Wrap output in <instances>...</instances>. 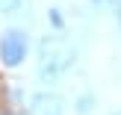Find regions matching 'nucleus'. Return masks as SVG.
<instances>
[{
  "label": "nucleus",
  "instance_id": "nucleus-7",
  "mask_svg": "<svg viewBox=\"0 0 121 115\" xmlns=\"http://www.w3.org/2000/svg\"><path fill=\"white\" fill-rule=\"evenodd\" d=\"M104 9H106V15H109L112 27H115V30H118V35H121V0H109Z\"/></svg>",
  "mask_w": 121,
  "mask_h": 115
},
{
  "label": "nucleus",
  "instance_id": "nucleus-5",
  "mask_svg": "<svg viewBox=\"0 0 121 115\" xmlns=\"http://www.w3.org/2000/svg\"><path fill=\"white\" fill-rule=\"evenodd\" d=\"M65 27H68V21H65L62 9H59V6H50V9H47V30H50V33H65Z\"/></svg>",
  "mask_w": 121,
  "mask_h": 115
},
{
  "label": "nucleus",
  "instance_id": "nucleus-8",
  "mask_svg": "<svg viewBox=\"0 0 121 115\" xmlns=\"http://www.w3.org/2000/svg\"><path fill=\"white\" fill-rule=\"evenodd\" d=\"M0 115H24V109H12V106H0Z\"/></svg>",
  "mask_w": 121,
  "mask_h": 115
},
{
  "label": "nucleus",
  "instance_id": "nucleus-10",
  "mask_svg": "<svg viewBox=\"0 0 121 115\" xmlns=\"http://www.w3.org/2000/svg\"><path fill=\"white\" fill-rule=\"evenodd\" d=\"M109 115H121V109H112V112H109Z\"/></svg>",
  "mask_w": 121,
  "mask_h": 115
},
{
  "label": "nucleus",
  "instance_id": "nucleus-1",
  "mask_svg": "<svg viewBox=\"0 0 121 115\" xmlns=\"http://www.w3.org/2000/svg\"><path fill=\"white\" fill-rule=\"evenodd\" d=\"M77 65V47L65 33L47 30L33 47V71L41 89H53L74 71Z\"/></svg>",
  "mask_w": 121,
  "mask_h": 115
},
{
  "label": "nucleus",
  "instance_id": "nucleus-2",
  "mask_svg": "<svg viewBox=\"0 0 121 115\" xmlns=\"http://www.w3.org/2000/svg\"><path fill=\"white\" fill-rule=\"evenodd\" d=\"M35 38L30 27L24 24H9L0 30V71H21L33 59Z\"/></svg>",
  "mask_w": 121,
  "mask_h": 115
},
{
  "label": "nucleus",
  "instance_id": "nucleus-3",
  "mask_svg": "<svg viewBox=\"0 0 121 115\" xmlns=\"http://www.w3.org/2000/svg\"><path fill=\"white\" fill-rule=\"evenodd\" d=\"M27 115H65L68 112V100L53 89H39L30 94L27 100Z\"/></svg>",
  "mask_w": 121,
  "mask_h": 115
},
{
  "label": "nucleus",
  "instance_id": "nucleus-6",
  "mask_svg": "<svg viewBox=\"0 0 121 115\" xmlns=\"http://www.w3.org/2000/svg\"><path fill=\"white\" fill-rule=\"evenodd\" d=\"M27 9V0H0V15L3 18H15Z\"/></svg>",
  "mask_w": 121,
  "mask_h": 115
},
{
  "label": "nucleus",
  "instance_id": "nucleus-9",
  "mask_svg": "<svg viewBox=\"0 0 121 115\" xmlns=\"http://www.w3.org/2000/svg\"><path fill=\"white\" fill-rule=\"evenodd\" d=\"M86 3H89V6H95V9H104L109 0H86Z\"/></svg>",
  "mask_w": 121,
  "mask_h": 115
},
{
  "label": "nucleus",
  "instance_id": "nucleus-4",
  "mask_svg": "<svg viewBox=\"0 0 121 115\" xmlns=\"http://www.w3.org/2000/svg\"><path fill=\"white\" fill-rule=\"evenodd\" d=\"M95 109H98V94L92 89H83V92L74 94V100H71V112L74 115H95Z\"/></svg>",
  "mask_w": 121,
  "mask_h": 115
}]
</instances>
